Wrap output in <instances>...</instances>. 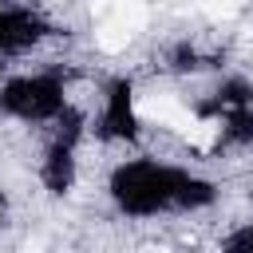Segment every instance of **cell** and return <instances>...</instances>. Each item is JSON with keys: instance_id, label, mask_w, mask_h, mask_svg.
<instances>
[{"instance_id": "obj_6", "label": "cell", "mask_w": 253, "mask_h": 253, "mask_svg": "<svg viewBox=\"0 0 253 253\" xmlns=\"http://www.w3.org/2000/svg\"><path fill=\"white\" fill-rule=\"evenodd\" d=\"M138 253H166V249H154V245H146V249H138Z\"/></svg>"}, {"instance_id": "obj_1", "label": "cell", "mask_w": 253, "mask_h": 253, "mask_svg": "<svg viewBox=\"0 0 253 253\" xmlns=\"http://www.w3.org/2000/svg\"><path fill=\"white\" fill-rule=\"evenodd\" d=\"M134 115L146 119V123H158V126H166V130H174L182 138L198 123V115L190 107H182L178 95H170V91H142V95H134Z\"/></svg>"}, {"instance_id": "obj_3", "label": "cell", "mask_w": 253, "mask_h": 253, "mask_svg": "<svg viewBox=\"0 0 253 253\" xmlns=\"http://www.w3.org/2000/svg\"><path fill=\"white\" fill-rule=\"evenodd\" d=\"M107 16L115 24H123L126 32H138L146 24V4L142 0H107ZM103 20V16H99Z\"/></svg>"}, {"instance_id": "obj_2", "label": "cell", "mask_w": 253, "mask_h": 253, "mask_svg": "<svg viewBox=\"0 0 253 253\" xmlns=\"http://www.w3.org/2000/svg\"><path fill=\"white\" fill-rule=\"evenodd\" d=\"M130 40H134V32H126L123 24H115L111 16L95 20V47H99V51H123Z\"/></svg>"}, {"instance_id": "obj_4", "label": "cell", "mask_w": 253, "mask_h": 253, "mask_svg": "<svg viewBox=\"0 0 253 253\" xmlns=\"http://www.w3.org/2000/svg\"><path fill=\"white\" fill-rule=\"evenodd\" d=\"M217 134H221V123H217V119H198V123H194V130L186 134V142H190L194 150H213Z\"/></svg>"}, {"instance_id": "obj_5", "label": "cell", "mask_w": 253, "mask_h": 253, "mask_svg": "<svg viewBox=\"0 0 253 253\" xmlns=\"http://www.w3.org/2000/svg\"><path fill=\"white\" fill-rule=\"evenodd\" d=\"M210 20H229V16H237L241 8H245V0H194Z\"/></svg>"}]
</instances>
